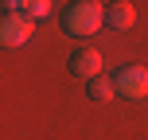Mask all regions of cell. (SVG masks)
<instances>
[{
  "instance_id": "cell-1",
  "label": "cell",
  "mask_w": 148,
  "mask_h": 140,
  "mask_svg": "<svg viewBox=\"0 0 148 140\" xmlns=\"http://www.w3.org/2000/svg\"><path fill=\"white\" fill-rule=\"evenodd\" d=\"M59 23H62V31H66L70 39H86V35H94V31L105 27V8L97 4V0H70V4L62 8Z\"/></svg>"
},
{
  "instance_id": "cell-2",
  "label": "cell",
  "mask_w": 148,
  "mask_h": 140,
  "mask_svg": "<svg viewBox=\"0 0 148 140\" xmlns=\"http://www.w3.org/2000/svg\"><path fill=\"white\" fill-rule=\"evenodd\" d=\"M35 35V20L27 12H4L0 20V43L4 47H27Z\"/></svg>"
},
{
  "instance_id": "cell-3",
  "label": "cell",
  "mask_w": 148,
  "mask_h": 140,
  "mask_svg": "<svg viewBox=\"0 0 148 140\" xmlns=\"http://www.w3.org/2000/svg\"><path fill=\"white\" fill-rule=\"evenodd\" d=\"M117 97H129V101H140V97H148V66H121L117 70Z\"/></svg>"
},
{
  "instance_id": "cell-4",
  "label": "cell",
  "mask_w": 148,
  "mask_h": 140,
  "mask_svg": "<svg viewBox=\"0 0 148 140\" xmlns=\"http://www.w3.org/2000/svg\"><path fill=\"white\" fill-rule=\"evenodd\" d=\"M70 74L82 82H94L97 74H101V55L94 51V47H82V51L70 55Z\"/></svg>"
},
{
  "instance_id": "cell-5",
  "label": "cell",
  "mask_w": 148,
  "mask_h": 140,
  "mask_svg": "<svg viewBox=\"0 0 148 140\" xmlns=\"http://www.w3.org/2000/svg\"><path fill=\"white\" fill-rule=\"evenodd\" d=\"M136 23V8L129 4V0H113L109 8H105V27L109 31H129Z\"/></svg>"
},
{
  "instance_id": "cell-6",
  "label": "cell",
  "mask_w": 148,
  "mask_h": 140,
  "mask_svg": "<svg viewBox=\"0 0 148 140\" xmlns=\"http://www.w3.org/2000/svg\"><path fill=\"white\" fill-rule=\"evenodd\" d=\"M86 94L94 97V101H109V97H117V82H113V78H101V74H97L94 82H86Z\"/></svg>"
},
{
  "instance_id": "cell-7",
  "label": "cell",
  "mask_w": 148,
  "mask_h": 140,
  "mask_svg": "<svg viewBox=\"0 0 148 140\" xmlns=\"http://www.w3.org/2000/svg\"><path fill=\"white\" fill-rule=\"evenodd\" d=\"M51 0H27V8H23V12L31 16V20H43V16H51Z\"/></svg>"
},
{
  "instance_id": "cell-8",
  "label": "cell",
  "mask_w": 148,
  "mask_h": 140,
  "mask_svg": "<svg viewBox=\"0 0 148 140\" xmlns=\"http://www.w3.org/2000/svg\"><path fill=\"white\" fill-rule=\"evenodd\" d=\"M27 8V0H4V12H23Z\"/></svg>"
}]
</instances>
